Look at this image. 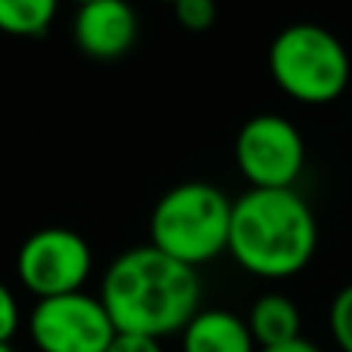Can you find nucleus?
<instances>
[{
  "instance_id": "nucleus-1",
  "label": "nucleus",
  "mask_w": 352,
  "mask_h": 352,
  "mask_svg": "<svg viewBox=\"0 0 352 352\" xmlns=\"http://www.w3.org/2000/svg\"><path fill=\"white\" fill-rule=\"evenodd\" d=\"M99 300L121 334L161 340L167 334H182L201 312V278L198 269L142 244L105 269Z\"/></svg>"
},
{
  "instance_id": "nucleus-2",
  "label": "nucleus",
  "mask_w": 352,
  "mask_h": 352,
  "mask_svg": "<svg viewBox=\"0 0 352 352\" xmlns=\"http://www.w3.org/2000/svg\"><path fill=\"white\" fill-rule=\"evenodd\" d=\"M318 223L294 188H250L232 201L229 254L256 278H294L312 263Z\"/></svg>"
},
{
  "instance_id": "nucleus-3",
  "label": "nucleus",
  "mask_w": 352,
  "mask_h": 352,
  "mask_svg": "<svg viewBox=\"0 0 352 352\" xmlns=\"http://www.w3.org/2000/svg\"><path fill=\"white\" fill-rule=\"evenodd\" d=\"M232 201L210 182H179L158 198L148 219L152 248L198 269L229 250Z\"/></svg>"
},
{
  "instance_id": "nucleus-4",
  "label": "nucleus",
  "mask_w": 352,
  "mask_h": 352,
  "mask_svg": "<svg viewBox=\"0 0 352 352\" xmlns=\"http://www.w3.org/2000/svg\"><path fill=\"white\" fill-rule=\"evenodd\" d=\"M269 74L294 102L328 105L346 93L352 62L334 31L316 22H294L269 43Z\"/></svg>"
},
{
  "instance_id": "nucleus-5",
  "label": "nucleus",
  "mask_w": 352,
  "mask_h": 352,
  "mask_svg": "<svg viewBox=\"0 0 352 352\" xmlns=\"http://www.w3.org/2000/svg\"><path fill=\"white\" fill-rule=\"evenodd\" d=\"M16 272L25 291H31L37 300L78 294L93 272V250L72 229H37L19 248Z\"/></svg>"
},
{
  "instance_id": "nucleus-6",
  "label": "nucleus",
  "mask_w": 352,
  "mask_h": 352,
  "mask_svg": "<svg viewBox=\"0 0 352 352\" xmlns=\"http://www.w3.org/2000/svg\"><path fill=\"white\" fill-rule=\"evenodd\" d=\"M235 164L250 188H294L306 167L303 133L281 115H254L238 130Z\"/></svg>"
},
{
  "instance_id": "nucleus-7",
  "label": "nucleus",
  "mask_w": 352,
  "mask_h": 352,
  "mask_svg": "<svg viewBox=\"0 0 352 352\" xmlns=\"http://www.w3.org/2000/svg\"><path fill=\"white\" fill-rule=\"evenodd\" d=\"M28 334L41 352H105L118 328L102 300L78 291L37 300L28 316Z\"/></svg>"
},
{
  "instance_id": "nucleus-8",
  "label": "nucleus",
  "mask_w": 352,
  "mask_h": 352,
  "mask_svg": "<svg viewBox=\"0 0 352 352\" xmlns=\"http://www.w3.org/2000/svg\"><path fill=\"white\" fill-rule=\"evenodd\" d=\"M140 37V19L127 0H93L74 12V43L93 59H118Z\"/></svg>"
},
{
  "instance_id": "nucleus-9",
  "label": "nucleus",
  "mask_w": 352,
  "mask_h": 352,
  "mask_svg": "<svg viewBox=\"0 0 352 352\" xmlns=\"http://www.w3.org/2000/svg\"><path fill=\"white\" fill-rule=\"evenodd\" d=\"M182 352H260L248 318L229 309H201L182 328Z\"/></svg>"
},
{
  "instance_id": "nucleus-10",
  "label": "nucleus",
  "mask_w": 352,
  "mask_h": 352,
  "mask_svg": "<svg viewBox=\"0 0 352 352\" xmlns=\"http://www.w3.org/2000/svg\"><path fill=\"white\" fill-rule=\"evenodd\" d=\"M248 328L256 349L300 340V309L285 294H263L248 312Z\"/></svg>"
},
{
  "instance_id": "nucleus-11",
  "label": "nucleus",
  "mask_w": 352,
  "mask_h": 352,
  "mask_svg": "<svg viewBox=\"0 0 352 352\" xmlns=\"http://www.w3.org/2000/svg\"><path fill=\"white\" fill-rule=\"evenodd\" d=\"M59 0H0V31L12 37H37L53 25Z\"/></svg>"
},
{
  "instance_id": "nucleus-12",
  "label": "nucleus",
  "mask_w": 352,
  "mask_h": 352,
  "mask_svg": "<svg viewBox=\"0 0 352 352\" xmlns=\"http://www.w3.org/2000/svg\"><path fill=\"white\" fill-rule=\"evenodd\" d=\"M328 324H331V334H334V343L340 346V352H352V285L340 287L337 297L331 300Z\"/></svg>"
},
{
  "instance_id": "nucleus-13",
  "label": "nucleus",
  "mask_w": 352,
  "mask_h": 352,
  "mask_svg": "<svg viewBox=\"0 0 352 352\" xmlns=\"http://www.w3.org/2000/svg\"><path fill=\"white\" fill-rule=\"evenodd\" d=\"M176 22L188 31H207L217 22V0H179L173 6Z\"/></svg>"
},
{
  "instance_id": "nucleus-14",
  "label": "nucleus",
  "mask_w": 352,
  "mask_h": 352,
  "mask_svg": "<svg viewBox=\"0 0 352 352\" xmlns=\"http://www.w3.org/2000/svg\"><path fill=\"white\" fill-rule=\"evenodd\" d=\"M19 331V303L16 294L0 281V346L12 340V334Z\"/></svg>"
},
{
  "instance_id": "nucleus-15",
  "label": "nucleus",
  "mask_w": 352,
  "mask_h": 352,
  "mask_svg": "<svg viewBox=\"0 0 352 352\" xmlns=\"http://www.w3.org/2000/svg\"><path fill=\"white\" fill-rule=\"evenodd\" d=\"M105 352H164V349H161V340H155V337L121 334V331H118L115 340L109 343V349Z\"/></svg>"
},
{
  "instance_id": "nucleus-16",
  "label": "nucleus",
  "mask_w": 352,
  "mask_h": 352,
  "mask_svg": "<svg viewBox=\"0 0 352 352\" xmlns=\"http://www.w3.org/2000/svg\"><path fill=\"white\" fill-rule=\"evenodd\" d=\"M260 352H322L316 346V343H309V340H291V343H281V346H269V349H260Z\"/></svg>"
},
{
  "instance_id": "nucleus-17",
  "label": "nucleus",
  "mask_w": 352,
  "mask_h": 352,
  "mask_svg": "<svg viewBox=\"0 0 352 352\" xmlns=\"http://www.w3.org/2000/svg\"><path fill=\"white\" fill-rule=\"evenodd\" d=\"M72 3H78V6H84V3H93V0H72Z\"/></svg>"
},
{
  "instance_id": "nucleus-18",
  "label": "nucleus",
  "mask_w": 352,
  "mask_h": 352,
  "mask_svg": "<svg viewBox=\"0 0 352 352\" xmlns=\"http://www.w3.org/2000/svg\"><path fill=\"white\" fill-rule=\"evenodd\" d=\"M158 3H170V6H176V3H179V0H158Z\"/></svg>"
},
{
  "instance_id": "nucleus-19",
  "label": "nucleus",
  "mask_w": 352,
  "mask_h": 352,
  "mask_svg": "<svg viewBox=\"0 0 352 352\" xmlns=\"http://www.w3.org/2000/svg\"><path fill=\"white\" fill-rule=\"evenodd\" d=\"M0 352H12V349H10V343H3V346H0Z\"/></svg>"
}]
</instances>
